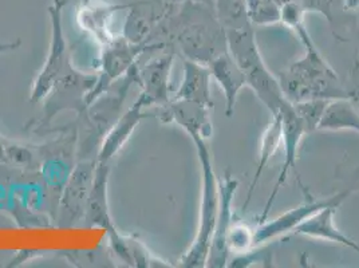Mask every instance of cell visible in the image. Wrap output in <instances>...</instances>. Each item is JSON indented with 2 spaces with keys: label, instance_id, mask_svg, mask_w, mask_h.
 Segmentation results:
<instances>
[{
  "label": "cell",
  "instance_id": "6da1fadb",
  "mask_svg": "<svg viewBox=\"0 0 359 268\" xmlns=\"http://www.w3.org/2000/svg\"><path fill=\"white\" fill-rule=\"evenodd\" d=\"M151 42L165 43L185 60L208 65L228 51L225 31L215 15L213 7L200 1H179L166 16Z\"/></svg>",
  "mask_w": 359,
  "mask_h": 268
},
{
  "label": "cell",
  "instance_id": "7a4b0ae2",
  "mask_svg": "<svg viewBox=\"0 0 359 268\" xmlns=\"http://www.w3.org/2000/svg\"><path fill=\"white\" fill-rule=\"evenodd\" d=\"M304 47L300 60L278 74L280 89L290 104L307 100H337L348 97L338 73L320 54L309 31L298 36Z\"/></svg>",
  "mask_w": 359,
  "mask_h": 268
},
{
  "label": "cell",
  "instance_id": "3957f363",
  "mask_svg": "<svg viewBox=\"0 0 359 268\" xmlns=\"http://www.w3.org/2000/svg\"><path fill=\"white\" fill-rule=\"evenodd\" d=\"M228 53L238 62L245 75L247 86L269 109L271 114L279 112L287 102L278 76L269 72L256 42L254 26L240 30L225 31Z\"/></svg>",
  "mask_w": 359,
  "mask_h": 268
},
{
  "label": "cell",
  "instance_id": "277c9868",
  "mask_svg": "<svg viewBox=\"0 0 359 268\" xmlns=\"http://www.w3.org/2000/svg\"><path fill=\"white\" fill-rule=\"evenodd\" d=\"M197 159L201 169V203L200 217L195 239L191 247L185 251L179 260V267H207L210 241L215 231V224L219 212V177L213 168V159L205 140H195Z\"/></svg>",
  "mask_w": 359,
  "mask_h": 268
},
{
  "label": "cell",
  "instance_id": "5b68a950",
  "mask_svg": "<svg viewBox=\"0 0 359 268\" xmlns=\"http://www.w3.org/2000/svg\"><path fill=\"white\" fill-rule=\"evenodd\" d=\"M137 81L138 63L128 72V74L114 82L104 94H101L93 104L89 105L81 114L85 116L88 123L86 137L81 145L85 153L97 150L98 154L104 137L116 123V121L120 119L123 102L128 98L130 88L133 83H137Z\"/></svg>",
  "mask_w": 359,
  "mask_h": 268
},
{
  "label": "cell",
  "instance_id": "8992f818",
  "mask_svg": "<svg viewBox=\"0 0 359 268\" xmlns=\"http://www.w3.org/2000/svg\"><path fill=\"white\" fill-rule=\"evenodd\" d=\"M65 6L66 0H53V3L47 7L51 25V41L45 65L42 66L39 74L36 75L31 89L30 101L32 104L43 102L55 83L74 69L63 30Z\"/></svg>",
  "mask_w": 359,
  "mask_h": 268
},
{
  "label": "cell",
  "instance_id": "52a82bcc",
  "mask_svg": "<svg viewBox=\"0 0 359 268\" xmlns=\"http://www.w3.org/2000/svg\"><path fill=\"white\" fill-rule=\"evenodd\" d=\"M168 46L160 42L132 43L122 35L116 36L110 43L102 46L100 70L97 72L98 81L88 95L86 105L93 104L101 94H104L114 82L128 74V72L138 63V58L147 53L165 50Z\"/></svg>",
  "mask_w": 359,
  "mask_h": 268
},
{
  "label": "cell",
  "instance_id": "ba28073f",
  "mask_svg": "<svg viewBox=\"0 0 359 268\" xmlns=\"http://www.w3.org/2000/svg\"><path fill=\"white\" fill-rule=\"evenodd\" d=\"M97 81V73H83L75 67L65 75L43 100V116L36 123L38 128L47 126L60 113L66 110L82 114L88 107V95Z\"/></svg>",
  "mask_w": 359,
  "mask_h": 268
},
{
  "label": "cell",
  "instance_id": "9c48e42d",
  "mask_svg": "<svg viewBox=\"0 0 359 268\" xmlns=\"http://www.w3.org/2000/svg\"><path fill=\"white\" fill-rule=\"evenodd\" d=\"M353 194V189H344L342 192L332 194L329 197H313L306 194V199L300 203L299 206L288 209L279 215L278 217L259 223L254 229V247L263 246L275 239L282 238L290 232H294L300 224L304 223L309 217L320 209L326 208L329 206H342Z\"/></svg>",
  "mask_w": 359,
  "mask_h": 268
},
{
  "label": "cell",
  "instance_id": "30bf717a",
  "mask_svg": "<svg viewBox=\"0 0 359 268\" xmlns=\"http://www.w3.org/2000/svg\"><path fill=\"white\" fill-rule=\"evenodd\" d=\"M97 168V159H81L62 189L58 219L60 227L70 228L82 223Z\"/></svg>",
  "mask_w": 359,
  "mask_h": 268
},
{
  "label": "cell",
  "instance_id": "8fae6325",
  "mask_svg": "<svg viewBox=\"0 0 359 268\" xmlns=\"http://www.w3.org/2000/svg\"><path fill=\"white\" fill-rule=\"evenodd\" d=\"M239 188V180L229 170H226L223 177H219V212L215 224V231L210 241V253L207 260V267H228L229 263V248L228 235L233 225V200Z\"/></svg>",
  "mask_w": 359,
  "mask_h": 268
},
{
  "label": "cell",
  "instance_id": "7c38bea8",
  "mask_svg": "<svg viewBox=\"0 0 359 268\" xmlns=\"http://www.w3.org/2000/svg\"><path fill=\"white\" fill-rule=\"evenodd\" d=\"M179 1L173 0H138L128 4L122 36L132 43H149L165 18L170 15Z\"/></svg>",
  "mask_w": 359,
  "mask_h": 268
},
{
  "label": "cell",
  "instance_id": "4fadbf2b",
  "mask_svg": "<svg viewBox=\"0 0 359 268\" xmlns=\"http://www.w3.org/2000/svg\"><path fill=\"white\" fill-rule=\"evenodd\" d=\"M175 63V53L164 51L148 60L144 66L138 65V81L141 88L138 101L147 109L165 107L172 101L170 75Z\"/></svg>",
  "mask_w": 359,
  "mask_h": 268
},
{
  "label": "cell",
  "instance_id": "5bb4252c",
  "mask_svg": "<svg viewBox=\"0 0 359 268\" xmlns=\"http://www.w3.org/2000/svg\"><path fill=\"white\" fill-rule=\"evenodd\" d=\"M280 117H282V132H283V147H285V160L282 164V169L279 172V176L272 188V192L269 194V201L266 203V207L260 215L259 223H263L269 219V212L273 206V201L276 196L280 192V189L285 187L287 177L291 170H297V160L299 156L300 142L303 137L306 135L304 128L295 114L292 105L288 101L279 109Z\"/></svg>",
  "mask_w": 359,
  "mask_h": 268
},
{
  "label": "cell",
  "instance_id": "9a60e30c",
  "mask_svg": "<svg viewBox=\"0 0 359 268\" xmlns=\"http://www.w3.org/2000/svg\"><path fill=\"white\" fill-rule=\"evenodd\" d=\"M210 109L191 101L172 100L160 109L158 119L164 123H176L185 133L195 140H210L213 133Z\"/></svg>",
  "mask_w": 359,
  "mask_h": 268
},
{
  "label": "cell",
  "instance_id": "2e32d148",
  "mask_svg": "<svg viewBox=\"0 0 359 268\" xmlns=\"http://www.w3.org/2000/svg\"><path fill=\"white\" fill-rule=\"evenodd\" d=\"M110 164L97 161L95 175L93 187L90 191L86 210L82 223L85 227H97L105 229L106 234L117 229L113 222L110 207H109V176H110Z\"/></svg>",
  "mask_w": 359,
  "mask_h": 268
},
{
  "label": "cell",
  "instance_id": "e0dca14e",
  "mask_svg": "<svg viewBox=\"0 0 359 268\" xmlns=\"http://www.w3.org/2000/svg\"><path fill=\"white\" fill-rule=\"evenodd\" d=\"M126 8L128 4L120 6L109 4L104 1L86 0L76 13V23L81 30L88 32L90 36L102 47L110 43L116 38V35L110 30L111 20L118 11Z\"/></svg>",
  "mask_w": 359,
  "mask_h": 268
},
{
  "label": "cell",
  "instance_id": "ac0fdd59",
  "mask_svg": "<svg viewBox=\"0 0 359 268\" xmlns=\"http://www.w3.org/2000/svg\"><path fill=\"white\" fill-rule=\"evenodd\" d=\"M182 82L175 91L172 100L191 101L195 104L213 109L212 97V75L210 67L196 60L182 58Z\"/></svg>",
  "mask_w": 359,
  "mask_h": 268
},
{
  "label": "cell",
  "instance_id": "d6986e66",
  "mask_svg": "<svg viewBox=\"0 0 359 268\" xmlns=\"http://www.w3.org/2000/svg\"><path fill=\"white\" fill-rule=\"evenodd\" d=\"M147 110L149 109H147L141 101L135 100V104L121 114L120 119L116 121V123L104 137L97 154V161L111 163L114 156L125 147L132 134L135 133V128L140 125V122L150 116Z\"/></svg>",
  "mask_w": 359,
  "mask_h": 268
},
{
  "label": "cell",
  "instance_id": "ffe728a7",
  "mask_svg": "<svg viewBox=\"0 0 359 268\" xmlns=\"http://www.w3.org/2000/svg\"><path fill=\"white\" fill-rule=\"evenodd\" d=\"M207 66L210 67L212 79L219 85L224 94L225 114L226 117H231L235 112L241 90L247 86L245 75L240 69L238 62L232 58L228 51L217 55Z\"/></svg>",
  "mask_w": 359,
  "mask_h": 268
},
{
  "label": "cell",
  "instance_id": "44dd1931",
  "mask_svg": "<svg viewBox=\"0 0 359 268\" xmlns=\"http://www.w3.org/2000/svg\"><path fill=\"white\" fill-rule=\"evenodd\" d=\"M339 206H329L326 208L320 209L319 212L314 213L311 217H309L304 223L294 231L295 235L304 236V238L318 239V240H326L331 243L341 244L346 248L359 253V243L348 238L344 234L335 224V213Z\"/></svg>",
  "mask_w": 359,
  "mask_h": 268
},
{
  "label": "cell",
  "instance_id": "7402d4cb",
  "mask_svg": "<svg viewBox=\"0 0 359 268\" xmlns=\"http://www.w3.org/2000/svg\"><path fill=\"white\" fill-rule=\"evenodd\" d=\"M107 236L111 253L129 267H172V264L150 253L149 248L135 236L123 235L118 229L109 232Z\"/></svg>",
  "mask_w": 359,
  "mask_h": 268
},
{
  "label": "cell",
  "instance_id": "603a6c76",
  "mask_svg": "<svg viewBox=\"0 0 359 268\" xmlns=\"http://www.w3.org/2000/svg\"><path fill=\"white\" fill-rule=\"evenodd\" d=\"M318 130L322 132H344L350 130L359 133V114L353 102L346 98L331 100L319 121Z\"/></svg>",
  "mask_w": 359,
  "mask_h": 268
},
{
  "label": "cell",
  "instance_id": "cb8c5ba5",
  "mask_svg": "<svg viewBox=\"0 0 359 268\" xmlns=\"http://www.w3.org/2000/svg\"><path fill=\"white\" fill-rule=\"evenodd\" d=\"M272 119L267 126V129L264 130L263 137H262V142H260V154H259V161H257V168L255 170L254 179L250 185L248 194H247V200L244 203L243 209L247 208V206L250 204L252 194H254L256 185L259 184V181L262 179V175L264 172V169L267 168L271 159L273 157V154L278 152L279 147L283 142V132H282V117L280 113H275L271 114Z\"/></svg>",
  "mask_w": 359,
  "mask_h": 268
},
{
  "label": "cell",
  "instance_id": "d4e9b609",
  "mask_svg": "<svg viewBox=\"0 0 359 268\" xmlns=\"http://www.w3.org/2000/svg\"><path fill=\"white\" fill-rule=\"evenodd\" d=\"M213 11L224 31L254 26L248 16L245 0H213Z\"/></svg>",
  "mask_w": 359,
  "mask_h": 268
},
{
  "label": "cell",
  "instance_id": "484cf974",
  "mask_svg": "<svg viewBox=\"0 0 359 268\" xmlns=\"http://www.w3.org/2000/svg\"><path fill=\"white\" fill-rule=\"evenodd\" d=\"M291 0H245L247 11L254 27L280 23L282 10Z\"/></svg>",
  "mask_w": 359,
  "mask_h": 268
},
{
  "label": "cell",
  "instance_id": "4316f807",
  "mask_svg": "<svg viewBox=\"0 0 359 268\" xmlns=\"http://www.w3.org/2000/svg\"><path fill=\"white\" fill-rule=\"evenodd\" d=\"M304 14H319L323 16L332 31L341 29V16L351 15L346 8V0H299Z\"/></svg>",
  "mask_w": 359,
  "mask_h": 268
},
{
  "label": "cell",
  "instance_id": "83f0119b",
  "mask_svg": "<svg viewBox=\"0 0 359 268\" xmlns=\"http://www.w3.org/2000/svg\"><path fill=\"white\" fill-rule=\"evenodd\" d=\"M0 164L30 169L35 165V157L25 145L0 135Z\"/></svg>",
  "mask_w": 359,
  "mask_h": 268
},
{
  "label": "cell",
  "instance_id": "f1b7e54d",
  "mask_svg": "<svg viewBox=\"0 0 359 268\" xmlns=\"http://www.w3.org/2000/svg\"><path fill=\"white\" fill-rule=\"evenodd\" d=\"M329 104V100H307L292 105L295 114L300 119L306 134L318 130L319 121L323 116V112Z\"/></svg>",
  "mask_w": 359,
  "mask_h": 268
},
{
  "label": "cell",
  "instance_id": "f546056e",
  "mask_svg": "<svg viewBox=\"0 0 359 268\" xmlns=\"http://www.w3.org/2000/svg\"><path fill=\"white\" fill-rule=\"evenodd\" d=\"M229 253H248L254 248V229H250L244 224H233L228 235Z\"/></svg>",
  "mask_w": 359,
  "mask_h": 268
},
{
  "label": "cell",
  "instance_id": "4dcf8cb0",
  "mask_svg": "<svg viewBox=\"0 0 359 268\" xmlns=\"http://www.w3.org/2000/svg\"><path fill=\"white\" fill-rule=\"evenodd\" d=\"M346 8L348 14L357 16L359 22V0H346Z\"/></svg>",
  "mask_w": 359,
  "mask_h": 268
},
{
  "label": "cell",
  "instance_id": "1f68e13d",
  "mask_svg": "<svg viewBox=\"0 0 359 268\" xmlns=\"http://www.w3.org/2000/svg\"><path fill=\"white\" fill-rule=\"evenodd\" d=\"M22 45L20 41H14V42H7V43H0V54L8 53V51H14L16 48H19Z\"/></svg>",
  "mask_w": 359,
  "mask_h": 268
},
{
  "label": "cell",
  "instance_id": "d6a6232c",
  "mask_svg": "<svg viewBox=\"0 0 359 268\" xmlns=\"http://www.w3.org/2000/svg\"><path fill=\"white\" fill-rule=\"evenodd\" d=\"M348 100L353 102L359 114V86L348 91Z\"/></svg>",
  "mask_w": 359,
  "mask_h": 268
},
{
  "label": "cell",
  "instance_id": "836d02e7",
  "mask_svg": "<svg viewBox=\"0 0 359 268\" xmlns=\"http://www.w3.org/2000/svg\"><path fill=\"white\" fill-rule=\"evenodd\" d=\"M173 1H187V0H173ZM191 1H200V3H205L210 7H213V0H191Z\"/></svg>",
  "mask_w": 359,
  "mask_h": 268
},
{
  "label": "cell",
  "instance_id": "e575fe53",
  "mask_svg": "<svg viewBox=\"0 0 359 268\" xmlns=\"http://www.w3.org/2000/svg\"></svg>",
  "mask_w": 359,
  "mask_h": 268
}]
</instances>
